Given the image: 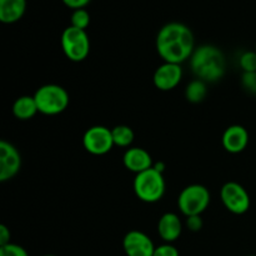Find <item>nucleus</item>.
<instances>
[{
	"label": "nucleus",
	"mask_w": 256,
	"mask_h": 256,
	"mask_svg": "<svg viewBox=\"0 0 256 256\" xmlns=\"http://www.w3.org/2000/svg\"><path fill=\"white\" fill-rule=\"evenodd\" d=\"M195 50L194 34L182 22H168L156 36V52L164 62L182 64Z\"/></svg>",
	"instance_id": "1"
},
{
	"label": "nucleus",
	"mask_w": 256,
	"mask_h": 256,
	"mask_svg": "<svg viewBox=\"0 0 256 256\" xmlns=\"http://www.w3.org/2000/svg\"><path fill=\"white\" fill-rule=\"evenodd\" d=\"M190 68L198 79L205 82H216L225 74V56L214 45H202L192 52Z\"/></svg>",
	"instance_id": "2"
},
{
	"label": "nucleus",
	"mask_w": 256,
	"mask_h": 256,
	"mask_svg": "<svg viewBox=\"0 0 256 256\" xmlns=\"http://www.w3.org/2000/svg\"><path fill=\"white\" fill-rule=\"evenodd\" d=\"M134 192L142 202L149 204L159 202L165 194L164 176L154 168L136 174L134 179Z\"/></svg>",
	"instance_id": "3"
},
{
	"label": "nucleus",
	"mask_w": 256,
	"mask_h": 256,
	"mask_svg": "<svg viewBox=\"0 0 256 256\" xmlns=\"http://www.w3.org/2000/svg\"><path fill=\"white\" fill-rule=\"evenodd\" d=\"M39 112L44 115H58L69 105V94L62 86L46 84L40 86L34 95Z\"/></svg>",
	"instance_id": "4"
},
{
	"label": "nucleus",
	"mask_w": 256,
	"mask_h": 256,
	"mask_svg": "<svg viewBox=\"0 0 256 256\" xmlns=\"http://www.w3.org/2000/svg\"><path fill=\"white\" fill-rule=\"evenodd\" d=\"M210 204V192L200 184H192L182 189L178 198V206L186 218L202 215Z\"/></svg>",
	"instance_id": "5"
},
{
	"label": "nucleus",
	"mask_w": 256,
	"mask_h": 256,
	"mask_svg": "<svg viewBox=\"0 0 256 256\" xmlns=\"http://www.w3.org/2000/svg\"><path fill=\"white\" fill-rule=\"evenodd\" d=\"M60 42L65 56L72 62H82L90 52V39L86 32L72 25L62 32Z\"/></svg>",
	"instance_id": "6"
},
{
	"label": "nucleus",
	"mask_w": 256,
	"mask_h": 256,
	"mask_svg": "<svg viewBox=\"0 0 256 256\" xmlns=\"http://www.w3.org/2000/svg\"><path fill=\"white\" fill-rule=\"evenodd\" d=\"M220 198L224 206L235 215H242L250 209V196L239 182H229L222 185Z\"/></svg>",
	"instance_id": "7"
},
{
	"label": "nucleus",
	"mask_w": 256,
	"mask_h": 256,
	"mask_svg": "<svg viewBox=\"0 0 256 256\" xmlns=\"http://www.w3.org/2000/svg\"><path fill=\"white\" fill-rule=\"evenodd\" d=\"M82 145L92 155L108 154L115 145L112 130L102 125L89 128L82 136Z\"/></svg>",
	"instance_id": "8"
},
{
	"label": "nucleus",
	"mask_w": 256,
	"mask_h": 256,
	"mask_svg": "<svg viewBox=\"0 0 256 256\" xmlns=\"http://www.w3.org/2000/svg\"><path fill=\"white\" fill-rule=\"evenodd\" d=\"M22 168V155L12 142H0V182L12 179Z\"/></svg>",
	"instance_id": "9"
},
{
	"label": "nucleus",
	"mask_w": 256,
	"mask_h": 256,
	"mask_svg": "<svg viewBox=\"0 0 256 256\" xmlns=\"http://www.w3.org/2000/svg\"><path fill=\"white\" fill-rule=\"evenodd\" d=\"M126 256H154L155 245L152 240L139 230H132L122 240Z\"/></svg>",
	"instance_id": "10"
},
{
	"label": "nucleus",
	"mask_w": 256,
	"mask_h": 256,
	"mask_svg": "<svg viewBox=\"0 0 256 256\" xmlns=\"http://www.w3.org/2000/svg\"><path fill=\"white\" fill-rule=\"evenodd\" d=\"M182 69L180 64L164 62L154 72V85L162 92H169L180 84Z\"/></svg>",
	"instance_id": "11"
},
{
	"label": "nucleus",
	"mask_w": 256,
	"mask_h": 256,
	"mask_svg": "<svg viewBox=\"0 0 256 256\" xmlns=\"http://www.w3.org/2000/svg\"><path fill=\"white\" fill-rule=\"evenodd\" d=\"M222 142L228 152L239 154L249 144V132L242 125H232L222 134Z\"/></svg>",
	"instance_id": "12"
},
{
	"label": "nucleus",
	"mask_w": 256,
	"mask_h": 256,
	"mask_svg": "<svg viewBox=\"0 0 256 256\" xmlns=\"http://www.w3.org/2000/svg\"><path fill=\"white\" fill-rule=\"evenodd\" d=\"M124 166L135 174L145 172V170L152 168V158L149 152L142 148H130L125 152L122 156Z\"/></svg>",
	"instance_id": "13"
},
{
	"label": "nucleus",
	"mask_w": 256,
	"mask_h": 256,
	"mask_svg": "<svg viewBox=\"0 0 256 256\" xmlns=\"http://www.w3.org/2000/svg\"><path fill=\"white\" fill-rule=\"evenodd\" d=\"M158 232L165 242L172 244L178 240L182 232V224L180 218L174 212H166L162 215L158 224Z\"/></svg>",
	"instance_id": "14"
},
{
	"label": "nucleus",
	"mask_w": 256,
	"mask_h": 256,
	"mask_svg": "<svg viewBox=\"0 0 256 256\" xmlns=\"http://www.w3.org/2000/svg\"><path fill=\"white\" fill-rule=\"evenodd\" d=\"M26 10V0H0V22L12 24L19 22Z\"/></svg>",
	"instance_id": "15"
},
{
	"label": "nucleus",
	"mask_w": 256,
	"mask_h": 256,
	"mask_svg": "<svg viewBox=\"0 0 256 256\" xmlns=\"http://www.w3.org/2000/svg\"><path fill=\"white\" fill-rule=\"evenodd\" d=\"M39 112L34 96L24 95L15 100L12 104V114L19 120H29Z\"/></svg>",
	"instance_id": "16"
},
{
	"label": "nucleus",
	"mask_w": 256,
	"mask_h": 256,
	"mask_svg": "<svg viewBox=\"0 0 256 256\" xmlns=\"http://www.w3.org/2000/svg\"><path fill=\"white\" fill-rule=\"evenodd\" d=\"M206 92V82L200 79H195L192 82H189V85L186 86L185 98L188 99V102H192V104H199L205 99Z\"/></svg>",
	"instance_id": "17"
},
{
	"label": "nucleus",
	"mask_w": 256,
	"mask_h": 256,
	"mask_svg": "<svg viewBox=\"0 0 256 256\" xmlns=\"http://www.w3.org/2000/svg\"><path fill=\"white\" fill-rule=\"evenodd\" d=\"M112 132L114 144L116 146L128 148L134 142V132H132V128L126 126V125H118L114 129H112Z\"/></svg>",
	"instance_id": "18"
},
{
	"label": "nucleus",
	"mask_w": 256,
	"mask_h": 256,
	"mask_svg": "<svg viewBox=\"0 0 256 256\" xmlns=\"http://www.w3.org/2000/svg\"><path fill=\"white\" fill-rule=\"evenodd\" d=\"M70 20H72V26L85 30L90 24V14L86 9H76L72 12Z\"/></svg>",
	"instance_id": "19"
},
{
	"label": "nucleus",
	"mask_w": 256,
	"mask_h": 256,
	"mask_svg": "<svg viewBox=\"0 0 256 256\" xmlns=\"http://www.w3.org/2000/svg\"><path fill=\"white\" fill-rule=\"evenodd\" d=\"M239 64L244 72H256V52H242Z\"/></svg>",
	"instance_id": "20"
},
{
	"label": "nucleus",
	"mask_w": 256,
	"mask_h": 256,
	"mask_svg": "<svg viewBox=\"0 0 256 256\" xmlns=\"http://www.w3.org/2000/svg\"><path fill=\"white\" fill-rule=\"evenodd\" d=\"M0 256H29L26 250L18 244H10L0 246Z\"/></svg>",
	"instance_id": "21"
},
{
	"label": "nucleus",
	"mask_w": 256,
	"mask_h": 256,
	"mask_svg": "<svg viewBox=\"0 0 256 256\" xmlns=\"http://www.w3.org/2000/svg\"><path fill=\"white\" fill-rule=\"evenodd\" d=\"M242 84L250 94H256V72H244Z\"/></svg>",
	"instance_id": "22"
},
{
	"label": "nucleus",
	"mask_w": 256,
	"mask_h": 256,
	"mask_svg": "<svg viewBox=\"0 0 256 256\" xmlns=\"http://www.w3.org/2000/svg\"><path fill=\"white\" fill-rule=\"evenodd\" d=\"M154 256H179V252L174 245L166 242L155 248Z\"/></svg>",
	"instance_id": "23"
},
{
	"label": "nucleus",
	"mask_w": 256,
	"mask_h": 256,
	"mask_svg": "<svg viewBox=\"0 0 256 256\" xmlns=\"http://www.w3.org/2000/svg\"><path fill=\"white\" fill-rule=\"evenodd\" d=\"M186 226L188 229L192 230V232H200L202 229V220L200 215H196V216H189L186 218Z\"/></svg>",
	"instance_id": "24"
},
{
	"label": "nucleus",
	"mask_w": 256,
	"mask_h": 256,
	"mask_svg": "<svg viewBox=\"0 0 256 256\" xmlns=\"http://www.w3.org/2000/svg\"><path fill=\"white\" fill-rule=\"evenodd\" d=\"M90 2H92V0H62V2H64L68 8L74 10L85 9V6H86Z\"/></svg>",
	"instance_id": "25"
},
{
	"label": "nucleus",
	"mask_w": 256,
	"mask_h": 256,
	"mask_svg": "<svg viewBox=\"0 0 256 256\" xmlns=\"http://www.w3.org/2000/svg\"><path fill=\"white\" fill-rule=\"evenodd\" d=\"M10 238H12L10 230L5 225H0V246L10 244Z\"/></svg>",
	"instance_id": "26"
},
{
	"label": "nucleus",
	"mask_w": 256,
	"mask_h": 256,
	"mask_svg": "<svg viewBox=\"0 0 256 256\" xmlns=\"http://www.w3.org/2000/svg\"><path fill=\"white\" fill-rule=\"evenodd\" d=\"M152 168H154L155 170H158V172H164V170H165V164L164 162H155L154 165H152Z\"/></svg>",
	"instance_id": "27"
},
{
	"label": "nucleus",
	"mask_w": 256,
	"mask_h": 256,
	"mask_svg": "<svg viewBox=\"0 0 256 256\" xmlns=\"http://www.w3.org/2000/svg\"><path fill=\"white\" fill-rule=\"evenodd\" d=\"M44 256H56V255H52V254H48V255H44Z\"/></svg>",
	"instance_id": "28"
},
{
	"label": "nucleus",
	"mask_w": 256,
	"mask_h": 256,
	"mask_svg": "<svg viewBox=\"0 0 256 256\" xmlns=\"http://www.w3.org/2000/svg\"><path fill=\"white\" fill-rule=\"evenodd\" d=\"M249 256H256V255H249Z\"/></svg>",
	"instance_id": "29"
},
{
	"label": "nucleus",
	"mask_w": 256,
	"mask_h": 256,
	"mask_svg": "<svg viewBox=\"0 0 256 256\" xmlns=\"http://www.w3.org/2000/svg\"><path fill=\"white\" fill-rule=\"evenodd\" d=\"M255 52H256V46H255Z\"/></svg>",
	"instance_id": "30"
}]
</instances>
